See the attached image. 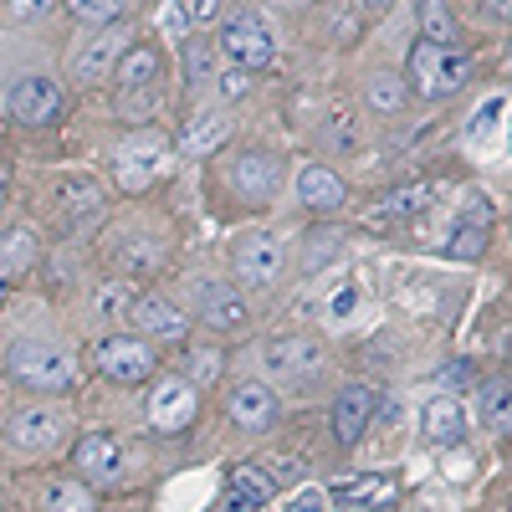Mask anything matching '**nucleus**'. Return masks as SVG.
<instances>
[{
    "label": "nucleus",
    "instance_id": "nucleus-50",
    "mask_svg": "<svg viewBox=\"0 0 512 512\" xmlns=\"http://www.w3.org/2000/svg\"><path fill=\"white\" fill-rule=\"evenodd\" d=\"M0 200H6V190H0Z\"/></svg>",
    "mask_w": 512,
    "mask_h": 512
},
{
    "label": "nucleus",
    "instance_id": "nucleus-32",
    "mask_svg": "<svg viewBox=\"0 0 512 512\" xmlns=\"http://www.w3.org/2000/svg\"><path fill=\"white\" fill-rule=\"evenodd\" d=\"M134 287L128 282H103L98 287V323H123L128 313H134Z\"/></svg>",
    "mask_w": 512,
    "mask_h": 512
},
{
    "label": "nucleus",
    "instance_id": "nucleus-15",
    "mask_svg": "<svg viewBox=\"0 0 512 512\" xmlns=\"http://www.w3.org/2000/svg\"><path fill=\"white\" fill-rule=\"evenodd\" d=\"M297 200L308 210H318V216H333V210L349 200V185L338 180V169H328V164H303L297 169Z\"/></svg>",
    "mask_w": 512,
    "mask_h": 512
},
{
    "label": "nucleus",
    "instance_id": "nucleus-12",
    "mask_svg": "<svg viewBox=\"0 0 512 512\" xmlns=\"http://www.w3.org/2000/svg\"><path fill=\"white\" fill-rule=\"evenodd\" d=\"M195 313L205 318V328H216V333H236L251 318L246 297L236 287H226V282H195Z\"/></svg>",
    "mask_w": 512,
    "mask_h": 512
},
{
    "label": "nucleus",
    "instance_id": "nucleus-38",
    "mask_svg": "<svg viewBox=\"0 0 512 512\" xmlns=\"http://www.w3.org/2000/svg\"><path fill=\"white\" fill-rule=\"evenodd\" d=\"M57 0H6V16L11 21H41V16H52Z\"/></svg>",
    "mask_w": 512,
    "mask_h": 512
},
{
    "label": "nucleus",
    "instance_id": "nucleus-14",
    "mask_svg": "<svg viewBox=\"0 0 512 512\" xmlns=\"http://www.w3.org/2000/svg\"><path fill=\"white\" fill-rule=\"evenodd\" d=\"M72 466L82 472V482H118L123 477V446L108 431H88L72 446Z\"/></svg>",
    "mask_w": 512,
    "mask_h": 512
},
{
    "label": "nucleus",
    "instance_id": "nucleus-26",
    "mask_svg": "<svg viewBox=\"0 0 512 512\" xmlns=\"http://www.w3.org/2000/svg\"><path fill=\"white\" fill-rule=\"evenodd\" d=\"M113 262L123 267V277H128V272H154V267L164 262V246H159L154 236H123V241L113 246Z\"/></svg>",
    "mask_w": 512,
    "mask_h": 512
},
{
    "label": "nucleus",
    "instance_id": "nucleus-45",
    "mask_svg": "<svg viewBox=\"0 0 512 512\" xmlns=\"http://www.w3.org/2000/svg\"><path fill=\"white\" fill-rule=\"evenodd\" d=\"M482 11H487L492 21H512V0H482Z\"/></svg>",
    "mask_w": 512,
    "mask_h": 512
},
{
    "label": "nucleus",
    "instance_id": "nucleus-52",
    "mask_svg": "<svg viewBox=\"0 0 512 512\" xmlns=\"http://www.w3.org/2000/svg\"><path fill=\"white\" fill-rule=\"evenodd\" d=\"M344 512H349V507H344Z\"/></svg>",
    "mask_w": 512,
    "mask_h": 512
},
{
    "label": "nucleus",
    "instance_id": "nucleus-13",
    "mask_svg": "<svg viewBox=\"0 0 512 512\" xmlns=\"http://www.w3.org/2000/svg\"><path fill=\"white\" fill-rule=\"evenodd\" d=\"M128 323H134L149 344H185V333H190L185 308L164 303V297H134V313H128Z\"/></svg>",
    "mask_w": 512,
    "mask_h": 512
},
{
    "label": "nucleus",
    "instance_id": "nucleus-40",
    "mask_svg": "<svg viewBox=\"0 0 512 512\" xmlns=\"http://www.w3.org/2000/svg\"><path fill=\"white\" fill-rule=\"evenodd\" d=\"M461 221H472V226H492V200L487 195H466V210H461Z\"/></svg>",
    "mask_w": 512,
    "mask_h": 512
},
{
    "label": "nucleus",
    "instance_id": "nucleus-3",
    "mask_svg": "<svg viewBox=\"0 0 512 512\" xmlns=\"http://www.w3.org/2000/svg\"><path fill=\"white\" fill-rule=\"evenodd\" d=\"M221 52L236 62V67H267L272 57H277V41H272V31H267V21L256 16V11H236L226 26H221Z\"/></svg>",
    "mask_w": 512,
    "mask_h": 512
},
{
    "label": "nucleus",
    "instance_id": "nucleus-17",
    "mask_svg": "<svg viewBox=\"0 0 512 512\" xmlns=\"http://www.w3.org/2000/svg\"><path fill=\"white\" fill-rule=\"evenodd\" d=\"M420 436L425 446H456L466 436V410L456 395H436L431 405L420 410Z\"/></svg>",
    "mask_w": 512,
    "mask_h": 512
},
{
    "label": "nucleus",
    "instance_id": "nucleus-19",
    "mask_svg": "<svg viewBox=\"0 0 512 512\" xmlns=\"http://www.w3.org/2000/svg\"><path fill=\"white\" fill-rule=\"evenodd\" d=\"M231 180H236V190L246 200H272V190H277V159L267 149H246L236 159V169H231Z\"/></svg>",
    "mask_w": 512,
    "mask_h": 512
},
{
    "label": "nucleus",
    "instance_id": "nucleus-8",
    "mask_svg": "<svg viewBox=\"0 0 512 512\" xmlns=\"http://www.w3.org/2000/svg\"><path fill=\"white\" fill-rule=\"evenodd\" d=\"M195 410H200L195 384H185V379L154 384V395H149V425H154V431H164V436L190 431V425H195Z\"/></svg>",
    "mask_w": 512,
    "mask_h": 512
},
{
    "label": "nucleus",
    "instance_id": "nucleus-34",
    "mask_svg": "<svg viewBox=\"0 0 512 512\" xmlns=\"http://www.w3.org/2000/svg\"><path fill=\"white\" fill-rule=\"evenodd\" d=\"M323 139H328V149H354L359 144V118H354V108H333L328 113V123H323Z\"/></svg>",
    "mask_w": 512,
    "mask_h": 512
},
{
    "label": "nucleus",
    "instance_id": "nucleus-36",
    "mask_svg": "<svg viewBox=\"0 0 512 512\" xmlns=\"http://www.w3.org/2000/svg\"><path fill=\"white\" fill-rule=\"evenodd\" d=\"M425 200H431V190L425 185H410V190H395L390 195V216H420Z\"/></svg>",
    "mask_w": 512,
    "mask_h": 512
},
{
    "label": "nucleus",
    "instance_id": "nucleus-49",
    "mask_svg": "<svg viewBox=\"0 0 512 512\" xmlns=\"http://www.w3.org/2000/svg\"><path fill=\"white\" fill-rule=\"evenodd\" d=\"M0 297H6V277H0Z\"/></svg>",
    "mask_w": 512,
    "mask_h": 512
},
{
    "label": "nucleus",
    "instance_id": "nucleus-31",
    "mask_svg": "<svg viewBox=\"0 0 512 512\" xmlns=\"http://www.w3.org/2000/svg\"><path fill=\"white\" fill-rule=\"evenodd\" d=\"M446 256H456V262H477V256L487 251V226H472V221H461V226H451V236H446V246H441Z\"/></svg>",
    "mask_w": 512,
    "mask_h": 512
},
{
    "label": "nucleus",
    "instance_id": "nucleus-39",
    "mask_svg": "<svg viewBox=\"0 0 512 512\" xmlns=\"http://www.w3.org/2000/svg\"><path fill=\"white\" fill-rule=\"evenodd\" d=\"M308 246H313V251H308V272H318L323 262H333V256H338V236H333V231H328V236H323V231L308 236Z\"/></svg>",
    "mask_w": 512,
    "mask_h": 512
},
{
    "label": "nucleus",
    "instance_id": "nucleus-27",
    "mask_svg": "<svg viewBox=\"0 0 512 512\" xmlns=\"http://www.w3.org/2000/svg\"><path fill=\"white\" fill-rule=\"evenodd\" d=\"M405 93H410V82L395 77V72H374V77L364 82V98H369L374 113H400V108H405Z\"/></svg>",
    "mask_w": 512,
    "mask_h": 512
},
{
    "label": "nucleus",
    "instance_id": "nucleus-21",
    "mask_svg": "<svg viewBox=\"0 0 512 512\" xmlns=\"http://www.w3.org/2000/svg\"><path fill=\"white\" fill-rule=\"evenodd\" d=\"M277 497V482L262 472V466H236L231 472V512H262Z\"/></svg>",
    "mask_w": 512,
    "mask_h": 512
},
{
    "label": "nucleus",
    "instance_id": "nucleus-47",
    "mask_svg": "<svg viewBox=\"0 0 512 512\" xmlns=\"http://www.w3.org/2000/svg\"><path fill=\"white\" fill-rule=\"evenodd\" d=\"M272 6H282V11H303L308 0H272Z\"/></svg>",
    "mask_w": 512,
    "mask_h": 512
},
{
    "label": "nucleus",
    "instance_id": "nucleus-25",
    "mask_svg": "<svg viewBox=\"0 0 512 512\" xmlns=\"http://www.w3.org/2000/svg\"><path fill=\"white\" fill-rule=\"evenodd\" d=\"M57 205H62L67 221H98L103 195H98L93 180H67V185H57Z\"/></svg>",
    "mask_w": 512,
    "mask_h": 512
},
{
    "label": "nucleus",
    "instance_id": "nucleus-7",
    "mask_svg": "<svg viewBox=\"0 0 512 512\" xmlns=\"http://www.w3.org/2000/svg\"><path fill=\"white\" fill-rule=\"evenodd\" d=\"M226 410H231V420L241 425L246 436H262V431H272V425H277L282 400L272 395V384H262V379H241L236 390H231V400H226Z\"/></svg>",
    "mask_w": 512,
    "mask_h": 512
},
{
    "label": "nucleus",
    "instance_id": "nucleus-24",
    "mask_svg": "<svg viewBox=\"0 0 512 512\" xmlns=\"http://www.w3.org/2000/svg\"><path fill=\"white\" fill-rule=\"evenodd\" d=\"M226 134H231V118H221V113H200V118H190V128L180 134V154L200 159V154H210V149H221Z\"/></svg>",
    "mask_w": 512,
    "mask_h": 512
},
{
    "label": "nucleus",
    "instance_id": "nucleus-41",
    "mask_svg": "<svg viewBox=\"0 0 512 512\" xmlns=\"http://www.w3.org/2000/svg\"><path fill=\"white\" fill-rule=\"evenodd\" d=\"M287 512H328V492H318V487H303L292 502H287Z\"/></svg>",
    "mask_w": 512,
    "mask_h": 512
},
{
    "label": "nucleus",
    "instance_id": "nucleus-33",
    "mask_svg": "<svg viewBox=\"0 0 512 512\" xmlns=\"http://www.w3.org/2000/svg\"><path fill=\"white\" fill-rule=\"evenodd\" d=\"M47 512H98V502L82 482H57L47 487Z\"/></svg>",
    "mask_w": 512,
    "mask_h": 512
},
{
    "label": "nucleus",
    "instance_id": "nucleus-48",
    "mask_svg": "<svg viewBox=\"0 0 512 512\" xmlns=\"http://www.w3.org/2000/svg\"><path fill=\"white\" fill-rule=\"evenodd\" d=\"M364 6H369V11H379V6H390V0H364Z\"/></svg>",
    "mask_w": 512,
    "mask_h": 512
},
{
    "label": "nucleus",
    "instance_id": "nucleus-18",
    "mask_svg": "<svg viewBox=\"0 0 512 512\" xmlns=\"http://www.w3.org/2000/svg\"><path fill=\"white\" fill-rule=\"evenodd\" d=\"M11 441H16V451H57V441H62V420H57V410H41V405L16 410V420H11Z\"/></svg>",
    "mask_w": 512,
    "mask_h": 512
},
{
    "label": "nucleus",
    "instance_id": "nucleus-51",
    "mask_svg": "<svg viewBox=\"0 0 512 512\" xmlns=\"http://www.w3.org/2000/svg\"><path fill=\"white\" fill-rule=\"evenodd\" d=\"M507 512H512V507H507Z\"/></svg>",
    "mask_w": 512,
    "mask_h": 512
},
{
    "label": "nucleus",
    "instance_id": "nucleus-43",
    "mask_svg": "<svg viewBox=\"0 0 512 512\" xmlns=\"http://www.w3.org/2000/svg\"><path fill=\"white\" fill-rule=\"evenodd\" d=\"M185 26H190V16H185L180 6H169V11L159 16V31H164L169 41H180V36H185Z\"/></svg>",
    "mask_w": 512,
    "mask_h": 512
},
{
    "label": "nucleus",
    "instance_id": "nucleus-23",
    "mask_svg": "<svg viewBox=\"0 0 512 512\" xmlns=\"http://www.w3.org/2000/svg\"><path fill=\"white\" fill-rule=\"evenodd\" d=\"M477 410H482V425L492 436H512V384L507 379H487L477 390Z\"/></svg>",
    "mask_w": 512,
    "mask_h": 512
},
{
    "label": "nucleus",
    "instance_id": "nucleus-11",
    "mask_svg": "<svg viewBox=\"0 0 512 512\" xmlns=\"http://www.w3.org/2000/svg\"><path fill=\"white\" fill-rule=\"evenodd\" d=\"M11 113H16V123H26V128H41V123H57L62 118V88L52 77H21L16 88H11Z\"/></svg>",
    "mask_w": 512,
    "mask_h": 512
},
{
    "label": "nucleus",
    "instance_id": "nucleus-4",
    "mask_svg": "<svg viewBox=\"0 0 512 512\" xmlns=\"http://www.w3.org/2000/svg\"><path fill=\"white\" fill-rule=\"evenodd\" d=\"M262 364L277 379H313L328 364V349L318 344L313 333H277V338L262 344Z\"/></svg>",
    "mask_w": 512,
    "mask_h": 512
},
{
    "label": "nucleus",
    "instance_id": "nucleus-28",
    "mask_svg": "<svg viewBox=\"0 0 512 512\" xmlns=\"http://www.w3.org/2000/svg\"><path fill=\"white\" fill-rule=\"evenodd\" d=\"M415 21H420V41H441V47L456 41V16H451L446 0H420Z\"/></svg>",
    "mask_w": 512,
    "mask_h": 512
},
{
    "label": "nucleus",
    "instance_id": "nucleus-46",
    "mask_svg": "<svg viewBox=\"0 0 512 512\" xmlns=\"http://www.w3.org/2000/svg\"><path fill=\"white\" fill-rule=\"evenodd\" d=\"M210 374H216V359L200 354V359H195V379H210Z\"/></svg>",
    "mask_w": 512,
    "mask_h": 512
},
{
    "label": "nucleus",
    "instance_id": "nucleus-1",
    "mask_svg": "<svg viewBox=\"0 0 512 512\" xmlns=\"http://www.w3.org/2000/svg\"><path fill=\"white\" fill-rule=\"evenodd\" d=\"M6 369L26 384V390H41V395H62L77 384V359L57 344H41V338H21L6 354Z\"/></svg>",
    "mask_w": 512,
    "mask_h": 512
},
{
    "label": "nucleus",
    "instance_id": "nucleus-10",
    "mask_svg": "<svg viewBox=\"0 0 512 512\" xmlns=\"http://www.w3.org/2000/svg\"><path fill=\"white\" fill-rule=\"evenodd\" d=\"M123 41H128V31H118V21L103 26L93 41H82V47L72 52V82H82V88L103 82L118 67V57H123Z\"/></svg>",
    "mask_w": 512,
    "mask_h": 512
},
{
    "label": "nucleus",
    "instance_id": "nucleus-44",
    "mask_svg": "<svg viewBox=\"0 0 512 512\" xmlns=\"http://www.w3.org/2000/svg\"><path fill=\"white\" fill-rule=\"evenodd\" d=\"M497 113H502V98H487V103L472 113V123H466V128H472V139H477V134H487V123H492Z\"/></svg>",
    "mask_w": 512,
    "mask_h": 512
},
{
    "label": "nucleus",
    "instance_id": "nucleus-5",
    "mask_svg": "<svg viewBox=\"0 0 512 512\" xmlns=\"http://www.w3.org/2000/svg\"><path fill=\"white\" fill-rule=\"evenodd\" d=\"M231 262H236V277L246 287H272L287 267V246L272 236V231H246L231 251Z\"/></svg>",
    "mask_w": 512,
    "mask_h": 512
},
{
    "label": "nucleus",
    "instance_id": "nucleus-30",
    "mask_svg": "<svg viewBox=\"0 0 512 512\" xmlns=\"http://www.w3.org/2000/svg\"><path fill=\"white\" fill-rule=\"evenodd\" d=\"M31 256H36L31 231H11V236H0V277H21V272L31 267Z\"/></svg>",
    "mask_w": 512,
    "mask_h": 512
},
{
    "label": "nucleus",
    "instance_id": "nucleus-2",
    "mask_svg": "<svg viewBox=\"0 0 512 512\" xmlns=\"http://www.w3.org/2000/svg\"><path fill=\"white\" fill-rule=\"evenodd\" d=\"M466 72H472V62H466L456 47H441V41H420V47L410 52V88L420 98H451V93H461Z\"/></svg>",
    "mask_w": 512,
    "mask_h": 512
},
{
    "label": "nucleus",
    "instance_id": "nucleus-20",
    "mask_svg": "<svg viewBox=\"0 0 512 512\" xmlns=\"http://www.w3.org/2000/svg\"><path fill=\"white\" fill-rule=\"evenodd\" d=\"M338 502H344L349 512H384V507H395L400 502V482L395 477H354L338 487Z\"/></svg>",
    "mask_w": 512,
    "mask_h": 512
},
{
    "label": "nucleus",
    "instance_id": "nucleus-29",
    "mask_svg": "<svg viewBox=\"0 0 512 512\" xmlns=\"http://www.w3.org/2000/svg\"><path fill=\"white\" fill-rule=\"evenodd\" d=\"M128 6H134V0H67V11L82 26H113V21L128 16Z\"/></svg>",
    "mask_w": 512,
    "mask_h": 512
},
{
    "label": "nucleus",
    "instance_id": "nucleus-16",
    "mask_svg": "<svg viewBox=\"0 0 512 512\" xmlns=\"http://www.w3.org/2000/svg\"><path fill=\"white\" fill-rule=\"evenodd\" d=\"M369 420H374V390L369 384H349V390L333 400V436L344 446H354L369 431Z\"/></svg>",
    "mask_w": 512,
    "mask_h": 512
},
{
    "label": "nucleus",
    "instance_id": "nucleus-42",
    "mask_svg": "<svg viewBox=\"0 0 512 512\" xmlns=\"http://www.w3.org/2000/svg\"><path fill=\"white\" fill-rule=\"evenodd\" d=\"M185 16H190V26H205L221 16V0H185Z\"/></svg>",
    "mask_w": 512,
    "mask_h": 512
},
{
    "label": "nucleus",
    "instance_id": "nucleus-37",
    "mask_svg": "<svg viewBox=\"0 0 512 512\" xmlns=\"http://www.w3.org/2000/svg\"><path fill=\"white\" fill-rule=\"evenodd\" d=\"M246 88H251V67H236V62H231V67L221 72V98L236 103V98H246Z\"/></svg>",
    "mask_w": 512,
    "mask_h": 512
},
{
    "label": "nucleus",
    "instance_id": "nucleus-35",
    "mask_svg": "<svg viewBox=\"0 0 512 512\" xmlns=\"http://www.w3.org/2000/svg\"><path fill=\"white\" fill-rule=\"evenodd\" d=\"M210 67H216L210 41H185V82H190V88H200V82L210 77Z\"/></svg>",
    "mask_w": 512,
    "mask_h": 512
},
{
    "label": "nucleus",
    "instance_id": "nucleus-22",
    "mask_svg": "<svg viewBox=\"0 0 512 512\" xmlns=\"http://www.w3.org/2000/svg\"><path fill=\"white\" fill-rule=\"evenodd\" d=\"M159 67H164V62H159L154 47H128L113 72H118V88H123V93H149L154 82H159Z\"/></svg>",
    "mask_w": 512,
    "mask_h": 512
},
{
    "label": "nucleus",
    "instance_id": "nucleus-9",
    "mask_svg": "<svg viewBox=\"0 0 512 512\" xmlns=\"http://www.w3.org/2000/svg\"><path fill=\"white\" fill-rule=\"evenodd\" d=\"M113 175H118L123 195L149 190V185L164 175V144H159V139H128V144L113 154Z\"/></svg>",
    "mask_w": 512,
    "mask_h": 512
},
{
    "label": "nucleus",
    "instance_id": "nucleus-6",
    "mask_svg": "<svg viewBox=\"0 0 512 512\" xmlns=\"http://www.w3.org/2000/svg\"><path fill=\"white\" fill-rule=\"evenodd\" d=\"M98 369L113 384H144L154 374V349L144 338H128V333H108L98 344Z\"/></svg>",
    "mask_w": 512,
    "mask_h": 512
}]
</instances>
